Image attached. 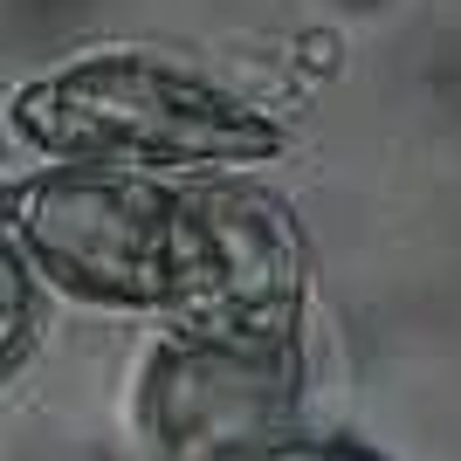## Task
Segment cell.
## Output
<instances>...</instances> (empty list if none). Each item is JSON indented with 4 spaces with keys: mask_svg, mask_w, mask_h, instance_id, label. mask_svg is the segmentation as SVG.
Here are the masks:
<instances>
[{
    "mask_svg": "<svg viewBox=\"0 0 461 461\" xmlns=\"http://www.w3.org/2000/svg\"><path fill=\"white\" fill-rule=\"evenodd\" d=\"M0 228L77 303L193 338H303L310 241L262 186L49 166L0 193Z\"/></svg>",
    "mask_w": 461,
    "mask_h": 461,
    "instance_id": "obj_1",
    "label": "cell"
},
{
    "mask_svg": "<svg viewBox=\"0 0 461 461\" xmlns=\"http://www.w3.org/2000/svg\"><path fill=\"white\" fill-rule=\"evenodd\" d=\"M303 413V338H193L166 330L138 379L145 461H200L276 434Z\"/></svg>",
    "mask_w": 461,
    "mask_h": 461,
    "instance_id": "obj_3",
    "label": "cell"
},
{
    "mask_svg": "<svg viewBox=\"0 0 461 461\" xmlns=\"http://www.w3.org/2000/svg\"><path fill=\"white\" fill-rule=\"evenodd\" d=\"M35 345H41V283L28 269V255L14 249V234L0 228V385L21 379Z\"/></svg>",
    "mask_w": 461,
    "mask_h": 461,
    "instance_id": "obj_4",
    "label": "cell"
},
{
    "mask_svg": "<svg viewBox=\"0 0 461 461\" xmlns=\"http://www.w3.org/2000/svg\"><path fill=\"white\" fill-rule=\"evenodd\" d=\"M7 131L49 152L56 166L158 179H221L289 152L283 117L145 49L77 56L21 83L7 96Z\"/></svg>",
    "mask_w": 461,
    "mask_h": 461,
    "instance_id": "obj_2",
    "label": "cell"
},
{
    "mask_svg": "<svg viewBox=\"0 0 461 461\" xmlns=\"http://www.w3.org/2000/svg\"><path fill=\"white\" fill-rule=\"evenodd\" d=\"M200 461H385L379 447L351 441V434H310L303 420L276 427V434H255V441H234V447H213Z\"/></svg>",
    "mask_w": 461,
    "mask_h": 461,
    "instance_id": "obj_5",
    "label": "cell"
}]
</instances>
